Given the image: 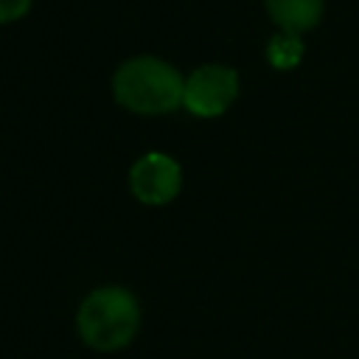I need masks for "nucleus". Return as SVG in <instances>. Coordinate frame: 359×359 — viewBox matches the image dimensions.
<instances>
[{"label":"nucleus","mask_w":359,"mask_h":359,"mask_svg":"<svg viewBox=\"0 0 359 359\" xmlns=\"http://www.w3.org/2000/svg\"><path fill=\"white\" fill-rule=\"evenodd\" d=\"M112 93L121 107L137 115H163L182 104L185 79L157 56H135L112 76Z\"/></svg>","instance_id":"1"},{"label":"nucleus","mask_w":359,"mask_h":359,"mask_svg":"<svg viewBox=\"0 0 359 359\" xmlns=\"http://www.w3.org/2000/svg\"><path fill=\"white\" fill-rule=\"evenodd\" d=\"M81 339L95 351H118L129 345L140 328V306L123 286L93 289L76 314Z\"/></svg>","instance_id":"2"},{"label":"nucleus","mask_w":359,"mask_h":359,"mask_svg":"<svg viewBox=\"0 0 359 359\" xmlns=\"http://www.w3.org/2000/svg\"><path fill=\"white\" fill-rule=\"evenodd\" d=\"M238 95V73L224 65H202L185 79L182 107L199 118H216Z\"/></svg>","instance_id":"3"},{"label":"nucleus","mask_w":359,"mask_h":359,"mask_svg":"<svg viewBox=\"0 0 359 359\" xmlns=\"http://www.w3.org/2000/svg\"><path fill=\"white\" fill-rule=\"evenodd\" d=\"M182 168L163 151H149L129 168V188L146 205H165L180 194Z\"/></svg>","instance_id":"4"},{"label":"nucleus","mask_w":359,"mask_h":359,"mask_svg":"<svg viewBox=\"0 0 359 359\" xmlns=\"http://www.w3.org/2000/svg\"><path fill=\"white\" fill-rule=\"evenodd\" d=\"M266 11L280 31L303 34L323 17V0H266Z\"/></svg>","instance_id":"5"},{"label":"nucleus","mask_w":359,"mask_h":359,"mask_svg":"<svg viewBox=\"0 0 359 359\" xmlns=\"http://www.w3.org/2000/svg\"><path fill=\"white\" fill-rule=\"evenodd\" d=\"M300 56H303V39H300V34L280 31V34H275V36L269 39V45H266V59H269V65L278 67V70L294 67V65L300 62Z\"/></svg>","instance_id":"6"},{"label":"nucleus","mask_w":359,"mask_h":359,"mask_svg":"<svg viewBox=\"0 0 359 359\" xmlns=\"http://www.w3.org/2000/svg\"><path fill=\"white\" fill-rule=\"evenodd\" d=\"M31 8V0H0V22H14L25 17Z\"/></svg>","instance_id":"7"}]
</instances>
